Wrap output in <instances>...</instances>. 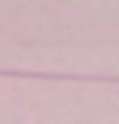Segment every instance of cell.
<instances>
[]
</instances>
